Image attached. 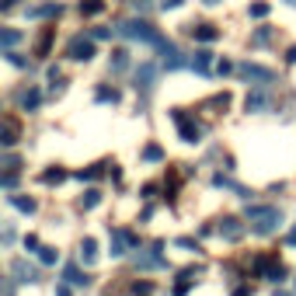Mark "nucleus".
<instances>
[{
    "label": "nucleus",
    "instance_id": "1",
    "mask_svg": "<svg viewBox=\"0 0 296 296\" xmlns=\"http://www.w3.org/2000/svg\"><path fill=\"white\" fill-rule=\"evenodd\" d=\"M247 223L254 234H275L282 223V209L279 206H247Z\"/></svg>",
    "mask_w": 296,
    "mask_h": 296
},
{
    "label": "nucleus",
    "instance_id": "2",
    "mask_svg": "<svg viewBox=\"0 0 296 296\" xmlns=\"http://www.w3.org/2000/svg\"><path fill=\"white\" fill-rule=\"evenodd\" d=\"M122 39H139V42H146V46H157L161 42V35L146 25V21H139V18H133V21H122L119 28H115Z\"/></svg>",
    "mask_w": 296,
    "mask_h": 296
},
{
    "label": "nucleus",
    "instance_id": "3",
    "mask_svg": "<svg viewBox=\"0 0 296 296\" xmlns=\"http://www.w3.org/2000/svg\"><path fill=\"white\" fill-rule=\"evenodd\" d=\"M237 73L244 81H258V84H272L275 81V73L269 66H258V63H237Z\"/></svg>",
    "mask_w": 296,
    "mask_h": 296
},
{
    "label": "nucleus",
    "instance_id": "4",
    "mask_svg": "<svg viewBox=\"0 0 296 296\" xmlns=\"http://www.w3.org/2000/svg\"><path fill=\"white\" fill-rule=\"evenodd\" d=\"M66 56H70V59H77V63L94 59V39H84V35H77V39L66 46Z\"/></svg>",
    "mask_w": 296,
    "mask_h": 296
},
{
    "label": "nucleus",
    "instance_id": "5",
    "mask_svg": "<svg viewBox=\"0 0 296 296\" xmlns=\"http://www.w3.org/2000/svg\"><path fill=\"white\" fill-rule=\"evenodd\" d=\"M171 119L178 122V129H181V139H185V143H199L202 129H199V126H195V122L188 119V115H185L181 108H174V112H171Z\"/></svg>",
    "mask_w": 296,
    "mask_h": 296
},
{
    "label": "nucleus",
    "instance_id": "6",
    "mask_svg": "<svg viewBox=\"0 0 296 296\" xmlns=\"http://www.w3.org/2000/svg\"><path fill=\"white\" fill-rule=\"evenodd\" d=\"M133 265H136V269H164L161 247H150V251H136V254H133Z\"/></svg>",
    "mask_w": 296,
    "mask_h": 296
},
{
    "label": "nucleus",
    "instance_id": "7",
    "mask_svg": "<svg viewBox=\"0 0 296 296\" xmlns=\"http://www.w3.org/2000/svg\"><path fill=\"white\" fill-rule=\"evenodd\" d=\"M11 275H14V282H39V269L28 265L25 258H14L11 262Z\"/></svg>",
    "mask_w": 296,
    "mask_h": 296
},
{
    "label": "nucleus",
    "instance_id": "8",
    "mask_svg": "<svg viewBox=\"0 0 296 296\" xmlns=\"http://www.w3.org/2000/svg\"><path fill=\"white\" fill-rule=\"evenodd\" d=\"M154 81H157V66H154V63H139V70H136V87H139V91H150Z\"/></svg>",
    "mask_w": 296,
    "mask_h": 296
},
{
    "label": "nucleus",
    "instance_id": "9",
    "mask_svg": "<svg viewBox=\"0 0 296 296\" xmlns=\"http://www.w3.org/2000/svg\"><path fill=\"white\" fill-rule=\"evenodd\" d=\"M219 234H223L227 241H241L244 237V223L234 219V216H227V219H219Z\"/></svg>",
    "mask_w": 296,
    "mask_h": 296
},
{
    "label": "nucleus",
    "instance_id": "10",
    "mask_svg": "<svg viewBox=\"0 0 296 296\" xmlns=\"http://www.w3.org/2000/svg\"><path fill=\"white\" fill-rule=\"evenodd\" d=\"M108 247H112V258H122L126 247H129V237L122 230H112V234H108Z\"/></svg>",
    "mask_w": 296,
    "mask_h": 296
},
{
    "label": "nucleus",
    "instance_id": "11",
    "mask_svg": "<svg viewBox=\"0 0 296 296\" xmlns=\"http://www.w3.org/2000/svg\"><path fill=\"white\" fill-rule=\"evenodd\" d=\"M94 258H98V241L94 237H84L81 241V262L84 265H94Z\"/></svg>",
    "mask_w": 296,
    "mask_h": 296
},
{
    "label": "nucleus",
    "instance_id": "12",
    "mask_svg": "<svg viewBox=\"0 0 296 296\" xmlns=\"http://www.w3.org/2000/svg\"><path fill=\"white\" fill-rule=\"evenodd\" d=\"M209 66H213V53H209V49H199V53L192 56V70H195V73H209Z\"/></svg>",
    "mask_w": 296,
    "mask_h": 296
},
{
    "label": "nucleus",
    "instance_id": "13",
    "mask_svg": "<svg viewBox=\"0 0 296 296\" xmlns=\"http://www.w3.org/2000/svg\"><path fill=\"white\" fill-rule=\"evenodd\" d=\"M213 185H216V188H230V192H237L241 199H247V195H251L247 188H241L237 181H230V178H223V174H216V178H213Z\"/></svg>",
    "mask_w": 296,
    "mask_h": 296
},
{
    "label": "nucleus",
    "instance_id": "14",
    "mask_svg": "<svg viewBox=\"0 0 296 296\" xmlns=\"http://www.w3.org/2000/svg\"><path fill=\"white\" fill-rule=\"evenodd\" d=\"M192 35L199 42H216L219 39V28H213V25H199V28H192Z\"/></svg>",
    "mask_w": 296,
    "mask_h": 296
},
{
    "label": "nucleus",
    "instance_id": "15",
    "mask_svg": "<svg viewBox=\"0 0 296 296\" xmlns=\"http://www.w3.org/2000/svg\"><path fill=\"white\" fill-rule=\"evenodd\" d=\"M63 279H66L70 286H87V282H91L87 275H81V269H77V265H66V269H63Z\"/></svg>",
    "mask_w": 296,
    "mask_h": 296
},
{
    "label": "nucleus",
    "instance_id": "16",
    "mask_svg": "<svg viewBox=\"0 0 296 296\" xmlns=\"http://www.w3.org/2000/svg\"><path fill=\"white\" fill-rule=\"evenodd\" d=\"M244 108H247V112H262V108H269V98H265L262 91H254V94H247Z\"/></svg>",
    "mask_w": 296,
    "mask_h": 296
},
{
    "label": "nucleus",
    "instance_id": "17",
    "mask_svg": "<svg viewBox=\"0 0 296 296\" xmlns=\"http://www.w3.org/2000/svg\"><path fill=\"white\" fill-rule=\"evenodd\" d=\"M39 101H42V94L35 91V87L21 94V108H25V112H35V108H39Z\"/></svg>",
    "mask_w": 296,
    "mask_h": 296
},
{
    "label": "nucleus",
    "instance_id": "18",
    "mask_svg": "<svg viewBox=\"0 0 296 296\" xmlns=\"http://www.w3.org/2000/svg\"><path fill=\"white\" fill-rule=\"evenodd\" d=\"M11 206L21 209V213H35V199L31 195H11Z\"/></svg>",
    "mask_w": 296,
    "mask_h": 296
},
{
    "label": "nucleus",
    "instance_id": "19",
    "mask_svg": "<svg viewBox=\"0 0 296 296\" xmlns=\"http://www.w3.org/2000/svg\"><path fill=\"white\" fill-rule=\"evenodd\" d=\"M14 143H18V122L7 119L4 122V146H14Z\"/></svg>",
    "mask_w": 296,
    "mask_h": 296
},
{
    "label": "nucleus",
    "instance_id": "20",
    "mask_svg": "<svg viewBox=\"0 0 296 296\" xmlns=\"http://www.w3.org/2000/svg\"><path fill=\"white\" fill-rule=\"evenodd\" d=\"M98 202H101V192H98V188H87V192L81 195V206H84V209H94Z\"/></svg>",
    "mask_w": 296,
    "mask_h": 296
},
{
    "label": "nucleus",
    "instance_id": "21",
    "mask_svg": "<svg viewBox=\"0 0 296 296\" xmlns=\"http://www.w3.org/2000/svg\"><path fill=\"white\" fill-rule=\"evenodd\" d=\"M39 262L42 265H56L59 262V251L56 247H39Z\"/></svg>",
    "mask_w": 296,
    "mask_h": 296
},
{
    "label": "nucleus",
    "instance_id": "22",
    "mask_svg": "<svg viewBox=\"0 0 296 296\" xmlns=\"http://www.w3.org/2000/svg\"><path fill=\"white\" fill-rule=\"evenodd\" d=\"M126 66H129V53L126 49H115L112 53V70H126Z\"/></svg>",
    "mask_w": 296,
    "mask_h": 296
},
{
    "label": "nucleus",
    "instance_id": "23",
    "mask_svg": "<svg viewBox=\"0 0 296 296\" xmlns=\"http://www.w3.org/2000/svg\"><path fill=\"white\" fill-rule=\"evenodd\" d=\"M18 39H21V31H14V28H4V35H0V42H4V49H11Z\"/></svg>",
    "mask_w": 296,
    "mask_h": 296
},
{
    "label": "nucleus",
    "instance_id": "24",
    "mask_svg": "<svg viewBox=\"0 0 296 296\" xmlns=\"http://www.w3.org/2000/svg\"><path fill=\"white\" fill-rule=\"evenodd\" d=\"M63 178H66V171H59V167H53V171H46V174H42V181H46V185H59Z\"/></svg>",
    "mask_w": 296,
    "mask_h": 296
},
{
    "label": "nucleus",
    "instance_id": "25",
    "mask_svg": "<svg viewBox=\"0 0 296 296\" xmlns=\"http://www.w3.org/2000/svg\"><path fill=\"white\" fill-rule=\"evenodd\" d=\"M101 7H105V0H81V11L84 14H98Z\"/></svg>",
    "mask_w": 296,
    "mask_h": 296
},
{
    "label": "nucleus",
    "instance_id": "26",
    "mask_svg": "<svg viewBox=\"0 0 296 296\" xmlns=\"http://www.w3.org/2000/svg\"><path fill=\"white\" fill-rule=\"evenodd\" d=\"M247 14H251V18H265V14H269V4H265V0H258V4L247 7Z\"/></svg>",
    "mask_w": 296,
    "mask_h": 296
},
{
    "label": "nucleus",
    "instance_id": "27",
    "mask_svg": "<svg viewBox=\"0 0 296 296\" xmlns=\"http://www.w3.org/2000/svg\"><path fill=\"white\" fill-rule=\"evenodd\" d=\"M98 101H112V105H115V101H119V91H115V87H112V91H108V87H98Z\"/></svg>",
    "mask_w": 296,
    "mask_h": 296
},
{
    "label": "nucleus",
    "instance_id": "28",
    "mask_svg": "<svg viewBox=\"0 0 296 296\" xmlns=\"http://www.w3.org/2000/svg\"><path fill=\"white\" fill-rule=\"evenodd\" d=\"M143 157H146V161H164V150H161V146H146Z\"/></svg>",
    "mask_w": 296,
    "mask_h": 296
},
{
    "label": "nucleus",
    "instance_id": "29",
    "mask_svg": "<svg viewBox=\"0 0 296 296\" xmlns=\"http://www.w3.org/2000/svg\"><path fill=\"white\" fill-rule=\"evenodd\" d=\"M269 39H272V28H258V31H254V42H258V46H265Z\"/></svg>",
    "mask_w": 296,
    "mask_h": 296
},
{
    "label": "nucleus",
    "instance_id": "30",
    "mask_svg": "<svg viewBox=\"0 0 296 296\" xmlns=\"http://www.w3.org/2000/svg\"><path fill=\"white\" fill-rule=\"evenodd\" d=\"M133 293H136V296H150V282H136Z\"/></svg>",
    "mask_w": 296,
    "mask_h": 296
},
{
    "label": "nucleus",
    "instance_id": "31",
    "mask_svg": "<svg viewBox=\"0 0 296 296\" xmlns=\"http://www.w3.org/2000/svg\"><path fill=\"white\" fill-rule=\"evenodd\" d=\"M108 35H112V28H94V31H91V39L98 42V39H108Z\"/></svg>",
    "mask_w": 296,
    "mask_h": 296
},
{
    "label": "nucleus",
    "instance_id": "32",
    "mask_svg": "<svg viewBox=\"0 0 296 296\" xmlns=\"http://www.w3.org/2000/svg\"><path fill=\"white\" fill-rule=\"evenodd\" d=\"M181 4H185V0H161V7H164V11H178Z\"/></svg>",
    "mask_w": 296,
    "mask_h": 296
},
{
    "label": "nucleus",
    "instance_id": "33",
    "mask_svg": "<svg viewBox=\"0 0 296 296\" xmlns=\"http://www.w3.org/2000/svg\"><path fill=\"white\" fill-rule=\"evenodd\" d=\"M25 247H28V251H39V237L28 234V237H25Z\"/></svg>",
    "mask_w": 296,
    "mask_h": 296
},
{
    "label": "nucleus",
    "instance_id": "34",
    "mask_svg": "<svg viewBox=\"0 0 296 296\" xmlns=\"http://www.w3.org/2000/svg\"><path fill=\"white\" fill-rule=\"evenodd\" d=\"M14 185H18V174H14V171H11V174H7V178H4V188H14Z\"/></svg>",
    "mask_w": 296,
    "mask_h": 296
},
{
    "label": "nucleus",
    "instance_id": "35",
    "mask_svg": "<svg viewBox=\"0 0 296 296\" xmlns=\"http://www.w3.org/2000/svg\"><path fill=\"white\" fill-rule=\"evenodd\" d=\"M133 7L136 11H146V7H150V0H133Z\"/></svg>",
    "mask_w": 296,
    "mask_h": 296
},
{
    "label": "nucleus",
    "instance_id": "36",
    "mask_svg": "<svg viewBox=\"0 0 296 296\" xmlns=\"http://www.w3.org/2000/svg\"><path fill=\"white\" fill-rule=\"evenodd\" d=\"M56 296H73V293H70V286H56Z\"/></svg>",
    "mask_w": 296,
    "mask_h": 296
},
{
    "label": "nucleus",
    "instance_id": "37",
    "mask_svg": "<svg viewBox=\"0 0 296 296\" xmlns=\"http://www.w3.org/2000/svg\"><path fill=\"white\" fill-rule=\"evenodd\" d=\"M202 4H206V7H216V4H223V0H202Z\"/></svg>",
    "mask_w": 296,
    "mask_h": 296
},
{
    "label": "nucleus",
    "instance_id": "38",
    "mask_svg": "<svg viewBox=\"0 0 296 296\" xmlns=\"http://www.w3.org/2000/svg\"><path fill=\"white\" fill-rule=\"evenodd\" d=\"M286 59H289V63H296V46L289 49V56H286Z\"/></svg>",
    "mask_w": 296,
    "mask_h": 296
},
{
    "label": "nucleus",
    "instance_id": "39",
    "mask_svg": "<svg viewBox=\"0 0 296 296\" xmlns=\"http://www.w3.org/2000/svg\"><path fill=\"white\" fill-rule=\"evenodd\" d=\"M289 244H296V227H293V230H289Z\"/></svg>",
    "mask_w": 296,
    "mask_h": 296
},
{
    "label": "nucleus",
    "instance_id": "40",
    "mask_svg": "<svg viewBox=\"0 0 296 296\" xmlns=\"http://www.w3.org/2000/svg\"><path fill=\"white\" fill-rule=\"evenodd\" d=\"M286 4H293V7H296V0H286Z\"/></svg>",
    "mask_w": 296,
    "mask_h": 296
}]
</instances>
